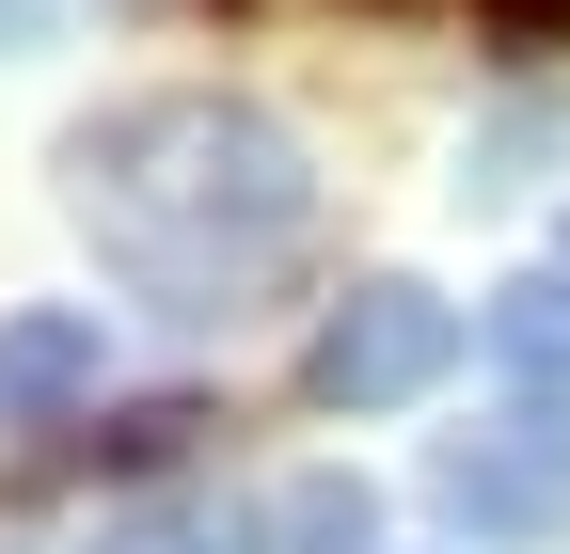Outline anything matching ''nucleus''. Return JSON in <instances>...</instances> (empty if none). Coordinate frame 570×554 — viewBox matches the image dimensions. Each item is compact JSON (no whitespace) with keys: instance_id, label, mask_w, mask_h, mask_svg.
I'll return each instance as SVG.
<instances>
[{"instance_id":"f257e3e1","label":"nucleus","mask_w":570,"mask_h":554,"mask_svg":"<svg viewBox=\"0 0 570 554\" xmlns=\"http://www.w3.org/2000/svg\"><path fill=\"white\" fill-rule=\"evenodd\" d=\"M63 190H80L96 254L127 269L142 301H175V317H238V286L285 269V238H302V206H317L285 111L206 96V80L96 111L80 144H63Z\"/></svg>"},{"instance_id":"f03ea898","label":"nucleus","mask_w":570,"mask_h":554,"mask_svg":"<svg viewBox=\"0 0 570 554\" xmlns=\"http://www.w3.org/2000/svg\"><path fill=\"white\" fill-rule=\"evenodd\" d=\"M460 349H475V317H460L444 286H412V269H365V286L317 317L302 380H317V412H412V396H444V380H460Z\"/></svg>"},{"instance_id":"7ed1b4c3","label":"nucleus","mask_w":570,"mask_h":554,"mask_svg":"<svg viewBox=\"0 0 570 554\" xmlns=\"http://www.w3.org/2000/svg\"><path fill=\"white\" fill-rule=\"evenodd\" d=\"M460 538H554L570 523V412H508V428H460L428 459Z\"/></svg>"},{"instance_id":"20e7f679","label":"nucleus","mask_w":570,"mask_h":554,"mask_svg":"<svg viewBox=\"0 0 570 554\" xmlns=\"http://www.w3.org/2000/svg\"><path fill=\"white\" fill-rule=\"evenodd\" d=\"M475 365H508L523 412H570V269H523L475 301Z\"/></svg>"},{"instance_id":"39448f33","label":"nucleus","mask_w":570,"mask_h":554,"mask_svg":"<svg viewBox=\"0 0 570 554\" xmlns=\"http://www.w3.org/2000/svg\"><path fill=\"white\" fill-rule=\"evenodd\" d=\"M63 396H96V301L0 317V412H63Z\"/></svg>"},{"instance_id":"423d86ee","label":"nucleus","mask_w":570,"mask_h":554,"mask_svg":"<svg viewBox=\"0 0 570 554\" xmlns=\"http://www.w3.org/2000/svg\"><path fill=\"white\" fill-rule=\"evenodd\" d=\"M269 523L238 507V492H175V507H111L96 523V554H254Z\"/></svg>"},{"instance_id":"0eeeda50","label":"nucleus","mask_w":570,"mask_h":554,"mask_svg":"<svg viewBox=\"0 0 570 554\" xmlns=\"http://www.w3.org/2000/svg\"><path fill=\"white\" fill-rule=\"evenodd\" d=\"M269 523L302 538V554H365V538H381V492H365V475H302Z\"/></svg>"},{"instance_id":"6e6552de","label":"nucleus","mask_w":570,"mask_h":554,"mask_svg":"<svg viewBox=\"0 0 570 554\" xmlns=\"http://www.w3.org/2000/svg\"><path fill=\"white\" fill-rule=\"evenodd\" d=\"M523 159H554V111H539V96H523V111H491L475 144H460V190H475V206H508V190H523Z\"/></svg>"},{"instance_id":"1a4fd4ad","label":"nucleus","mask_w":570,"mask_h":554,"mask_svg":"<svg viewBox=\"0 0 570 554\" xmlns=\"http://www.w3.org/2000/svg\"><path fill=\"white\" fill-rule=\"evenodd\" d=\"M190 428H206L190 396H142V412H111V428H96V459H127V475H142V459H190Z\"/></svg>"},{"instance_id":"9d476101","label":"nucleus","mask_w":570,"mask_h":554,"mask_svg":"<svg viewBox=\"0 0 570 554\" xmlns=\"http://www.w3.org/2000/svg\"><path fill=\"white\" fill-rule=\"evenodd\" d=\"M475 17L508 32V48H570V0H475Z\"/></svg>"}]
</instances>
